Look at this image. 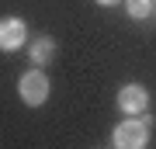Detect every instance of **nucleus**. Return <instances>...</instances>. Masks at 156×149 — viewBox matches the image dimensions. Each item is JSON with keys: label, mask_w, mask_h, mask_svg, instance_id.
<instances>
[{"label": "nucleus", "mask_w": 156, "mask_h": 149, "mask_svg": "<svg viewBox=\"0 0 156 149\" xmlns=\"http://www.w3.org/2000/svg\"><path fill=\"white\" fill-rule=\"evenodd\" d=\"M101 7H115V4H122V0H97Z\"/></svg>", "instance_id": "obj_7"}, {"label": "nucleus", "mask_w": 156, "mask_h": 149, "mask_svg": "<svg viewBox=\"0 0 156 149\" xmlns=\"http://www.w3.org/2000/svg\"><path fill=\"white\" fill-rule=\"evenodd\" d=\"M111 142L118 149H142L149 142V118H125V122L115 128Z\"/></svg>", "instance_id": "obj_1"}, {"label": "nucleus", "mask_w": 156, "mask_h": 149, "mask_svg": "<svg viewBox=\"0 0 156 149\" xmlns=\"http://www.w3.org/2000/svg\"><path fill=\"white\" fill-rule=\"evenodd\" d=\"M118 108H122L125 115H142V111L149 108V90H146L142 83H125V87L118 90Z\"/></svg>", "instance_id": "obj_3"}, {"label": "nucleus", "mask_w": 156, "mask_h": 149, "mask_svg": "<svg viewBox=\"0 0 156 149\" xmlns=\"http://www.w3.org/2000/svg\"><path fill=\"white\" fill-rule=\"evenodd\" d=\"M52 52H56V42H52V38H38V42L31 45V59L38 62V66L52 59Z\"/></svg>", "instance_id": "obj_5"}, {"label": "nucleus", "mask_w": 156, "mask_h": 149, "mask_svg": "<svg viewBox=\"0 0 156 149\" xmlns=\"http://www.w3.org/2000/svg\"><path fill=\"white\" fill-rule=\"evenodd\" d=\"M24 38H28V28H24L21 17H0V49L4 52L21 49Z\"/></svg>", "instance_id": "obj_4"}, {"label": "nucleus", "mask_w": 156, "mask_h": 149, "mask_svg": "<svg viewBox=\"0 0 156 149\" xmlns=\"http://www.w3.org/2000/svg\"><path fill=\"white\" fill-rule=\"evenodd\" d=\"M149 11H153V0H128V17H132V21L149 17Z\"/></svg>", "instance_id": "obj_6"}, {"label": "nucleus", "mask_w": 156, "mask_h": 149, "mask_svg": "<svg viewBox=\"0 0 156 149\" xmlns=\"http://www.w3.org/2000/svg\"><path fill=\"white\" fill-rule=\"evenodd\" d=\"M17 94H21V101H24L28 108H38V104H45V97H49V76H45L42 69L24 73V76L17 80Z\"/></svg>", "instance_id": "obj_2"}]
</instances>
